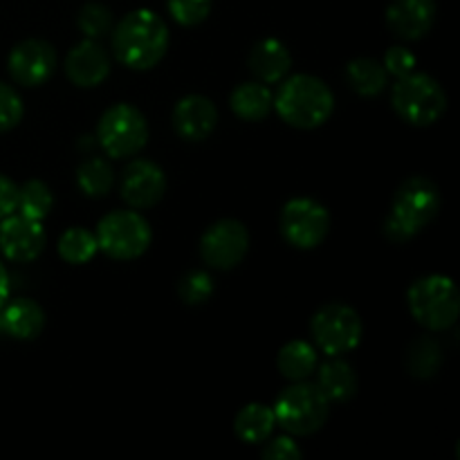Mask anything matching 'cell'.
<instances>
[{
	"instance_id": "cell-14",
	"label": "cell",
	"mask_w": 460,
	"mask_h": 460,
	"mask_svg": "<svg viewBox=\"0 0 460 460\" xmlns=\"http://www.w3.org/2000/svg\"><path fill=\"white\" fill-rule=\"evenodd\" d=\"M121 198L130 209H148L155 207L166 193V175L155 162L135 160L121 175Z\"/></svg>"
},
{
	"instance_id": "cell-22",
	"label": "cell",
	"mask_w": 460,
	"mask_h": 460,
	"mask_svg": "<svg viewBox=\"0 0 460 460\" xmlns=\"http://www.w3.org/2000/svg\"><path fill=\"white\" fill-rule=\"evenodd\" d=\"M317 386L326 395L328 402H349L358 391V376L344 359H331L319 368Z\"/></svg>"
},
{
	"instance_id": "cell-21",
	"label": "cell",
	"mask_w": 460,
	"mask_h": 460,
	"mask_svg": "<svg viewBox=\"0 0 460 460\" xmlns=\"http://www.w3.org/2000/svg\"><path fill=\"white\" fill-rule=\"evenodd\" d=\"M274 427H277V418H274L272 407L261 402L247 404L234 418V431L238 440L247 445L265 443L272 436Z\"/></svg>"
},
{
	"instance_id": "cell-10",
	"label": "cell",
	"mask_w": 460,
	"mask_h": 460,
	"mask_svg": "<svg viewBox=\"0 0 460 460\" xmlns=\"http://www.w3.org/2000/svg\"><path fill=\"white\" fill-rule=\"evenodd\" d=\"M331 229V214L313 198H292L281 211V234L296 250H314Z\"/></svg>"
},
{
	"instance_id": "cell-35",
	"label": "cell",
	"mask_w": 460,
	"mask_h": 460,
	"mask_svg": "<svg viewBox=\"0 0 460 460\" xmlns=\"http://www.w3.org/2000/svg\"><path fill=\"white\" fill-rule=\"evenodd\" d=\"M18 211V184L0 173V220Z\"/></svg>"
},
{
	"instance_id": "cell-20",
	"label": "cell",
	"mask_w": 460,
	"mask_h": 460,
	"mask_svg": "<svg viewBox=\"0 0 460 460\" xmlns=\"http://www.w3.org/2000/svg\"><path fill=\"white\" fill-rule=\"evenodd\" d=\"M229 106H232L234 115L241 117V119L261 121L272 112L274 94L261 81L238 84L229 97Z\"/></svg>"
},
{
	"instance_id": "cell-15",
	"label": "cell",
	"mask_w": 460,
	"mask_h": 460,
	"mask_svg": "<svg viewBox=\"0 0 460 460\" xmlns=\"http://www.w3.org/2000/svg\"><path fill=\"white\" fill-rule=\"evenodd\" d=\"M66 75L76 88H94L111 75V57L94 39H85L70 49Z\"/></svg>"
},
{
	"instance_id": "cell-7",
	"label": "cell",
	"mask_w": 460,
	"mask_h": 460,
	"mask_svg": "<svg viewBox=\"0 0 460 460\" xmlns=\"http://www.w3.org/2000/svg\"><path fill=\"white\" fill-rule=\"evenodd\" d=\"M97 245L115 261L139 259L151 245V227L133 209L111 211L97 225Z\"/></svg>"
},
{
	"instance_id": "cell-33",
	"label": "cell",
	"mask_w": 460,
	"mask_h": 460,
	"mask_svg": "<svg viewBox=\"0 0 460 460\" xmlns=\"http://www.w3.org/2000/svg\"><path fill=\"white\" fill-rule=\"evenodd\" d=\"M382 66H385V70L389 72L391 76L400 79V76L416 70L418 63H416V57H413V52H409V49L402 48V45H394V48L386 49Z\"/></svg>"
},
{
	"instance_id": "cell-34",
	"label": "cell",
	"mask_w": 460,
	"mask_h": 460,
	"mask_svg": "<svg viewBox=\"0 0 460 460\" xmlns=\"http://www.w3.org/2000/svg\"><path fill=\"white\" fill-rule=\"evenodd\" d=\"M268 443V440H265ZM263 460H299L301 458V447L295 443V438L290 436H277V438L270 440L268 445L261 452Z\"/></svg>"
},
{
	"instance_id": "cell-2",
	"label": "cell",
	"mask_w": 460,
	"mask_h": 460,
	"mask_svg": "<svg viewBox=\"0 0 460 460\" xmlns=\"http://www.w3.org/2000/svg\"><path fill=\"white\" fill-rule=\"evenodd\" d=\"M443 196L434 180L413 175L404 180L394 196L391 214L385 223V234L394 243H407L422 232L438 216Z\"/></svg>"
},
{
	"instance_id": "cell-18",
	"label": "cell",
	"mask_w": 460,
	"mask_h": 460,
	"mask_svg": "<svg viewBox=\"0 0 460 460\" xmlns=\"http://www.w3.org/2000/svg\"><path fill=\"white\" fill-rule=\"evenodd\" d=\"M45 313L36 301L31 299H13L4 301L0 308V331L3 335L13 337V340L30 341L43 332Z\"/></svg>"
},
{
	"instance_id": "cell-19",
	"label": "cell",
	"mask_w": 460,
	"mask_h": 460,
	"mask_svg": "<svg viewBox=\"0 0 460 460\" xmlns=\"http://www.w3.org/2000/svg\"><path fill=\"white\" fill-rule=\"evenodd\" d=\"M247 63L261 84H279L290 72L292 54L279 39H263L252 48Z\"/></svg>"
},
{
	"instance_id": "cell-4",
	"label": "cell",
	"mask_w": 460,
	"mask_h": 460,
	"mask_svg": "<svg viewBox=\"0 0 460 460\" xmlns=\"http://www.w3.org/2000/svg\"><path fill=\"white\" fill-rule=\"evenodd\" d=\"M409 310L413 319L427 331H447L458 322L460 295L456 283L443 274H429L409 288Z\"/></svg>"
},
{
	"instance_id": "cell-5",
	"label": "cell",
	"mask_w": 460,
	"mask_h": 460,
	"mask_svg": "<svg viewBox=\"0 0 460 460\" xmlns=\"http://www.w3.org/2000/svg\"><path fill=\"white\" fill-rule=\"evenodd\" d=\"M277 425L292 436H313L328 420L331 402L317 385L301 380L279 394L272 407Z\"/></svg>"
},
{
	"instance_id": "cell-28",
	"label": "cell",
	"mask_w": 460,
	"mask_h": 460,
	"mask_svg": "<svg viewBox=\"0 0 460 460\" xmlns=\"http://www.w3.org/2000/svg\"><path fill=\"white\" fill-rule=\"evenodd\" d=\"M52 191L40 180H27L22 187H18V214L31 220H43L52 211Z\"/></svg>"
},
{
	"instance_id": "cell-1",
	"label": "cell",
	"mask_w": 460,
	"mask_h": 460,
	"mask_svg": "<svg viewBox=\"0 0 460 460\" xmlns=\"http://www.w3.org/2000/svg\"><path fill=\"white\" fill-rule=\"evenodd\" d=\"M169 49V27L151 9L126 13L112 31V52L128 70H151Z\"/></svg>"
},
{
	"instance_id": "cell-8",
	"label": "cell",
	"mask_w": 460,
	"mask_h": 460,
	"mask_svg": "<svg viewBox=\"0 0 460 460\" xmlns=\"http://www.w3.org/2000/svg\"><path fill=\"white\" fill-rule=\"evenodd\" d=\"M97 142L111 157L137 155L148 142V121L130 103H117L102 115Z\"/></svg>"
},
{
	"instance_id": "cell-3",
	"label": "cell",
	"mask_w": 460,
	"mask_h": 460,
	"mask_svg": "<svg viewBox=\"0 0 460 460\" xmlns=\"http://www.w3.org/2000/svg\"><path fill=\"white\" fill-rule=\"evenodd\" d=\"M274 111L286 124L301 130L319 128L335 111V94L313 75H295L286 79L274 94Z\"/></svg>"
},
{
	"instance_id": "cell-11",
	"label": "cell",
	"mask_w": 460,
	"mask_h": 460,
	"mask_svg": "<svg viewBox=\"0 0 460 460\" xmlns=\"http://www.w3.org/2000/svg\"><path fill=\"white\" fill-rule=\"evenodd\" d=\"M250 250V232L241 220L225 218L211 225L200 238V256L209 268L232 270Z\"/></svg>"
},
{
	"instance_id": "cell-23",
	"label": "cell",
	"mask_w": 460,
	"mask_h": 460,
	"mask_svg": "<svg viewBox=\"0 0 460 460\" xmlns=\"http://www.w3.org/2000/svg\"><path fill=\"white\" fill-rule=\"evenodd\" d=\"M277 367L286 380H308V377L317 371V349L304 340L288 341V344L279 350Z\"/></svg>"
},
{
	"instance_id": "cell-27",
	"label": "cell",
	"mask_w": 460,
	"mask_h": 460,
	"mask_svg": "<svg viewBox=\"0 0 460 460\" xmlns=\"http://www.w3.org/2000/svg\"><path fill=\"white\" fill-rule=\"evenodd\" d=\"M99 252L97 236L84 227H72L58 238V256L70 265H84Z\"/></svg>"
},
{
	"instance_id": "cell-36",
	"label": "cell",
	"mask_w": 460,
	"mask_h": 460,
	"mask_svg": "<svg viewBox=\"0 0 460 460\" xmlns=\"http://www.w3.org/2000/svg\"><path fill=\"white\" fill-rule=\"evenodd\" d=\"M7 299H9V274L7 270H4V265L0 263V308H3Z\"/></svg>"
},
{
	"instance_id": "cell-32",
	"label": "cell",
	"mask_w": 460,
	"mask_h": 460,
	"mask_svg": "<svg viewBox=\"0 0 460 460\" xmlns=\"http://www.w3.org/2000/svg\"><path fill=\"white\" fill-rule=\"evenodd\" d=\"M22 115H25L22 99L18 97V93L12 85L0 81V133H7V130L16 128L21 124Z\"/></svg>"
},
{
	"instance_id": "cell-31",
	"label": "cell",
	"mask_w": 460,
	"mask_h": 460,
	"mask_svg": "<svg viewBox=\"0 0 460 460\" xmlns=\"http://www.w3.org/2000/svg\"><path fill=\"white\" fill-rule=\"evenodd\" d=\"M169 13L175 22L184 27H196L207 21L211 12V0H169Z\"/></svg>"
},
{
	"instance_id": "cell-29",
	"label": "cell",
	"mask_w": 460,
	"mask_h": 460,
	"mask_svg": "<svg viewBox=\"0 0 460 460\" xmlns=\"http://www.w3.org/2000/svg\"><path fill=\"white\" fill-rule=\"evenodd\" d=\"M76 22H79L81 34H85L88 39L97 40L112 30V13L106 4L88 3L81 7Z\"/></svg>"
},
{
	"instance_id": "cell-13",
	"label": "cell",
	"mask_w": 460,
	"mask_h": 460,
	"mask_svg": "<svg viewBox=\"0 0 460 460\" xmlns=\"http://www.w3.org/2000/svg\"><path fill=\"white\" fill-rule=\"evenodd\" d=\"M45 250V229L40 220L12 214L0 220V252L13 263L36 261Z\"/></svg>"
},
{
	"instance_id": "cell-17",
	"label": "cell",
	"mask_w": 460,
	"mask_h": 460,
	"mask_svg": "<svg viewBox=\"0 0 460 460\" xmlns=\"http://www.w3.org/2000/svg\"><path fill=\"white\" fill-rule=\"evenodd\" d=\"M436 22V0H394L386 9V25L395 36L418 40Z\"/></svg>"
},
{
	"instance_id": "cell-6",
	"label": "cell",
	"mask_w": 460,
	"mask_h": 460,
	"mask_svg": "<svg viewBox=\"0 0 460 460\" xmlns=\"http://www.w3.org/2000/svg\"><path fill=\"white\" fill-rule=\"evenodd\" d=\"M391 103L407 124L431 126L447 111V94L434 76L413 70L394 85Z\"/></svg>"
},
{
	"instance_id": "cell-16",
	"label": "cell",
	"mask_w": 460,
	"mask_h": 460,
	"mask_svg": "<svg viewBox=\"0 0 460 460\" xmlns=\"http://www.w3.org/2000/svg\"><path fill=\"white\" fill-rule=\"evenodd\" d=\"M218 124V108L202 94H187L173 108V128L187 142H202Z\"/></svg>"
},
{
	"instance_id": "cell-9",
	"label": "cell",
	"mask_w": 460,
	"mask_h": 460,
	"mask_svg": "<svg viewBox=\"0 0 460 460\" xmlns=\"http://www.w3.org/2000/svg\"><path fill=\"white\" fill-rule=\"evenodd\" d=\"M310 332L322 353L331 358L350 353L362 341V319L358 310L346 304H326L314 313L310 322Z\"/></svg>"
},
{
	"instance_id": "cell-24",
	"label": "cell",
	"mask_w": 460,
	"mask_h": 460,
	"mask_svg": "<svg viewBox=\"0 0 460 460\" xmlns=\"http://www.w3.org/2000/svg\"><path fill=\"white\" fill-rule=\"evenodd\" d=\"M346 81L362 97H377L389 84V72L376 58H355L346 66Z\"/></svg>"
},
{
	"instance_id": "cell-26",
	"label": "cell",
	"mask_w": 460,
	"mask_h": 460,
	"mask_svg": "<svg viewBox=\"0 0 460 460\" xmlns=\"http://www.w3.org/2000/svg\"><path fill=\"white\" fill-rule=\"evenodd\" d=\"M76 184L90 198H102L115 184V171L102 157H90L76 169Z\"/></svg>"
},
{
	"instance_id": "cell-30",
	"label": "cell",
	"mask_w": 460,
	"mask_h": 460,
	"mask_svg": "<svg viewBox=\"0 0 460 460\" xmlns=\"http://www.w3.org/2000/svg\"><path fill=\"white\" fill-rule=\"evenodd\" d=\"M178 292L180 299H182L184 304L200 305L205 304V301H209V296L214 295V279L207 272L196 270V272H189L187 277L180 281Z\"/></svg>"
},
{
	"instance_id": "cell-25",
	"label": "cell",
	"mask_w": 460,
	"mask_h": 460,
	"mask_svg": "<svg viewBox=\"0 0 460 460\" xmlns=\"http://www.w3.org/2000/svg\"><path fill=\"white\" fill-rule=\"evenodd\" d=\"M404 367L413 377L429 380L443 367V349L431 337H418L409 344L407 353H404Z\"/></svg>"
},
{
	"instance_id": "cell-12",
	"label": "cell",
	"mask_w": 460,
	"mask_h": 460,
	"mask_svg": "<svg viewBox=\"0 0 460 460\" xmlns=\"http://www.w3.org/2000/svg\"><path fill=\"white\" fill-rule=\"evenodd\" d=\"M7 70L16 84L25 85V88H36V85H43L57 70V52L48 40H21L9 52Z\"/></svg>"
}]
</instances>
